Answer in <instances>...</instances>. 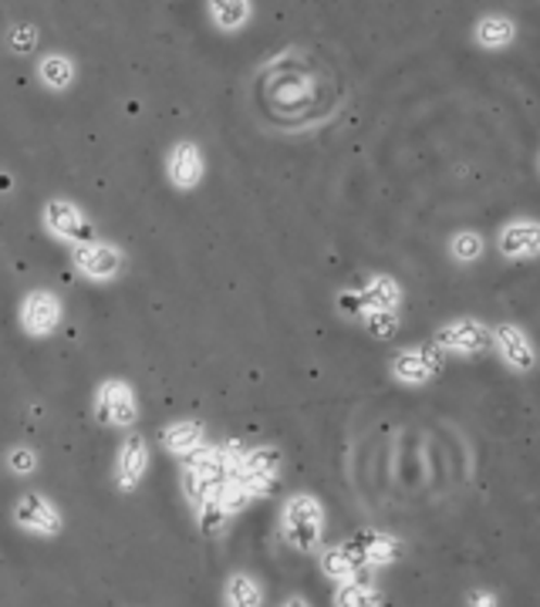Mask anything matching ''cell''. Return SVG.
<instances>
[{
	"label": "cell",
	"instance_id": "1",
	"mask_svg": "<svg viewBox=\"0 0 540 607\" xmlns=\"http://www.w3.org/2000/svg\"><path fill=\"white\" fill-rule=\"evenodd\" d=\"M280 530L288 536L291 547L298 551H317L322 547V533H325V517H322V503L314 496L301 493L294 496L288 506H284V520H280Z\"/></svg>",
	"mask_w": 540,
	"mask_h": 607
},
{
	"label": "cell",
	"instance_id": "2",
	"mask_svg": "<svg viewBox=\"0 0 540 607\" xmlns=\"http://www.w3.org/2000/svg\"><path fill=\"white\" fill-rule=\"evenodd\" d=\"M490 341L497 347V355L500 362L511 368L514 375H530L537 368V351H533V341L530 334L520 328V325H511V321H503V325H493L490 328Z\"/></svg>",
	"mask_w": 540,
	"mask_h": 607
},
{
	"label": "cell",
	"instance_id": "3",
	"mask_svg": "<svg viewBox=\"0 0 540 607\" xmlns=\"http://www.w3.org/2000/svg\"><path fill=\"white\" fill-rule=\"evenodd\" d=\"M447 368V347L442 344H419V347H409L402 355H395L392 362V375L405 385H426L436 375H442Z\"/></svg>",
	"mask_w": 540,
	"mask_h": 607
},
{
	"label": "cell",
	"instance_id": "4",
	"mask_svg": "<svg viewBox=\"0 0 540 607\" xmlns=\"http://www.w3.org/2000/svg\"><path fill=\"white\" fill-rule=\"evenodd\" d=\"M298 81H291V72H274V109L288 118H301L307 112H314L311 102H317V85L314 75L298 72Z\"/></svg>",
	"mask_w": 540,
	"mask_h": 607
},
{
	"label": "cell",
	"instance_id": "5",
	"mask_svg": "<svg viewBox=\"0 0 540 607\" xmlns=\"http://www.w3.org/2000/svg\"><path fill=\"white\" fill-rule=\"evenodd\" d=\"M436 344H442L447 351H456V355H484L487 347H493L490 341V328L484 321H476V317H456V321L442 325L436 334Z\"/></svg>",
	"mask_w": 540,
	"mask_h": 607
},
{
	"label": "cell",
	"instance_id": "6",
	"mask_svg": "<svg viewBox=\"0 0 540 607\" xmlns=\"http://www.w3.org/2000/svg\"><path fill=\"white\" fill-rule=\"evenodd\" d=\"M95 412H99V419L105 426H115V429H129L139 415V405H136V395L133 389L125 385V381H109V385L99 389V402H95Z\"/></svg>",
	"mask_w": 540,
	"mask_h": 607
},
{
	"label": "cell",
	"instance_id": "7",
	"mask_svg": "<svg viewBox=\"0 0 540 607\" xmlns=\"http://www.w3.org/2000/svg\"><path fill=\"white\" fill-rule=\"evenodd\" d=\"M497 250L503 261H530L540 253V223L537 219H511L497 233Z\"/></svg>",
	"mask_w": 540,
	"mask_h": 607
},
{
	"label": "cell",
	"instance_id": "8",
	"mask_svg": "<svg viewBox=\"0 0 540 607\" xmlns=\"http://www.w3.org/2000/svg\"><path fill=\"white\" fill-rule=\"evenodd\" d=\"M75 267L91 280H112L122 270V250L109 243H75Z\"/></svg>",
	"mask_w": 540,
	"mask_h": 607
},
{
	"label": "cell",
	"instance_id": "9",
	"mask_svg": "<svg viewBox=\"0 0 540 607\" xmlns=\"http://www.w3.org/2000/svg\"><path fill=\"white\" fill-rule=\"evenodd\" d=\"M45 223H48V230H51L58 240H68V243H88V240H91V223L81 216L78 206H72V203H65V200L48 203Z\"/></svg>",
	"mask_w": 540,
	"mask_h": 607
},
{
	"label": "cell",
	"instance_id": "10",
	"mask_svg": "<svg viewBox=\"0 0 540 607\" xmlns=\"http://www.w3.org/2000/svg\"><path fill=\"white\" fill-rule=\"evenodd\" d=\"M21 321H24V331L27 334H35V338H45L58 328L61 321V304L54 294L48 291H35V294H27L24 307H21Z\"/></svg>",
	"mask_w": 540,
	"mask_h": 607
},
{
	"label": "cell",
	"instance_id": "11",
	"mask_svg": "<svg viewBox=\"0 0 540 607\" xmlns=\"http://www.w3.org/2000/svg\"><path fill=\"white\" fill-rule=\"evenodd\" d=\"M17 523L27 530V533H38V536H54L61 530V517H58V509L38 496V493H27L21 503H17Z\"/></svg>",
	"mask_w": 540,
	"mask_h": 607
},
{
	"label": "cell",
	"instance_id": "12",
	"mask_svg": "<svg viewBox=\"0 0 540 607\" xmlns=\"http://www.w3.org/2000/svg\"><path fill=\"white\" fill-rule=\"evenodd\" d=\"M149 466V450H146V439L136 432L122 442V450H118V463H115V476H118V486L122 490H133L142 472Z\"/></svg>",
	"mask_w": 540,
	"mask_h": 607
},
{
	"label": "cell",
	"instance_id": "13",
	"mask_svg": "<svg viewBox=\"0 0 540 607\" xmlns=\"http://www.w3.org/2000/svg\"><path fill=\"white\" fill-rule=\"evenodd\" d=\"M166 173L169 179L179 186V189H193L200 179H203V155L193 142H179L173 146L169 152V163H166Z\"/></svg>",
	"mask_w": 540,
	"mask_h": 607
},
{
	"label": "cell",
	"instance_id": "14",
	"mask_svg": "<svg viewBox=\"0 0 540 607\" xmlns=\"http://www.w3.org/2000/svg\"><path fill=\"white\" fill-rule=\"evenodd\" d=\"M473 38H476V45L487 48V51H503L506 45H514L517 24L511 17H503V14H487V17L476 21Z\"/></svg>",
	"mask_w": 540,
	"mask_h": 607
},
{
	"label": "cell",
	"instance_id": "15",
	"mask_svg": "<svg viewBox=\"0 0 540 607\" xmlns=\"http://www.w3.org/2000/svg\"><path fill=\"white\" fill-rule=\"evenodd\" d=\"M38 78L45 81V88H54V91H65L72 81H75V61L68 54H48L41 58V65H38Z\"/></svg>",
	"mask_w": 540,
	"mask_h": 607
},
{
	"label": "cell",
	"instance_id": "16",
	"mask_svg": "<svg viewBox=\"0 0 540 607\" xmlns=\"http://www.w3.org/2000/svg\"><path fill=\"white\" fill-rule=\"evenodd\" d=\"M206 11L219 30H240L250 21V0H206Z\"/></svg>",
	"mask_w": 540,
	"mask_h": 607
},
{
	"label": "cell",
	"instance_id": "17",
	"mask_svg": "<svg viewBox=\"0 0 540 607\" xmlns=\"http://www.w3.org/2000/svg\"><path fill=\"white\" fill-rule=\"evenodd\" d=\"M163 442H166V450L176 453V456H193L200 450V442H203V429L193 426V422H179V426L166 429Z\"/></svg>",
	"mask_w": 540,
	"mask_h": 607
},
{
	"label": "cell",
	"instance_id": "18",
	"mask_svg": "<svg viewBox=\"0 0 540 607\" xmlns=\"http://www.w3.org/2000/svg\"><path fill=\"white\" fill-rule=\"evenodd\" d=\"M399 298H402L399 283H395L392 277H386V274H378V277L365 287V291H362V301H365L368 311H372V307H389V311H395Z\"/></svg>",
	"mask_w": 540,
	"mask_h": 607
},
{
	"label": "cell",
	"instance_id": "19",
	"mask_svg": "<svg viewBox=\"0 0 540 607\" xmlns=\"http://www.w3.org/2000/svg\"><path fill=\"white\" fill-rule=\"evenodd\" d=\"M322 567H325V573L328 578H335V581H348V578H355V573L365 567L355 554H352V547H335V551H328L325 557H322Z\"/></svg>",
	"mask_w": 540,
	"mask_h": 607
},
{
	"label": "cell",
	"instance_id": "20",
	"mask_svg": "<svg viewBox=\"0 0 540 607\" xmlns=\"http://www.w3.org/2000/svg\"><path fill=\"white\" fill-rule=\"evenodd\" d=\"M484 250H487V240L480 233H473V230H463V233L450 237V257L456 264H476L484 257Z\"/></svg>",
	"mask_w": 540,
	"mask_h": 607
},
{
	"label": "cell",
	"instance_id": "21",
	"mask_svg": "<svg viewBox=\"0 0 540 607\" xmlns=\"http://www.w3.org/2000/svg\"><path fill=\"white\" fill-rule=\"evenodd\" d=\"M382 600V594L375 591V584L368 581V573L359 570L355 578H348L341 594H338V604H378Z\"/></svg>",
	"mask_w": 540,
	"mask_h": 607
},
{
	"label": "cell",
	"instance_id": "22",
	"mask_svg": "<svg viewBox=\"0 0 540 607\" xmlns=\"http://www.w3.org/2000/svg\"><path fill=\"white\" fill-rule=\"evenodd\" d=\"M365 325H368L372 338H378V341H389V338L399 334V317H395V311H389V307H372Z\"/></svg>",
	"mask_w": 540,
	"mask_h": 607
},
{
	"label": "cell",
	"instance_id": "23",
	"mask_svg": "<svg viewBox=\"0 0 540 607\" xmlns=\"http://www.w3.org/2000/svg\"><path fill=\"white\" fill-rule=\"evenodd\" d=\"M8 45L14 54H30L38 48V27L35 24H14L11 35H8Z\"/></svg>",
	"mask_w": 540,
	"mask_h": 607
},
{
	"label": "cell",
	"instance_id": "24",
	"mask_svg": "<svg viewBox=\"0 0 540 607\" xmlns=\"http://www.w3.org/2000/svg\"><path fill=\"white\" fill-rule=\"evenodd\" d=\"M227 600L230 604H258L261 600L258 584H253L250 578H243V573H237V578H230V584H227Z\"/></svg>",
	"mask_w": 540,
	"mask_h": 607
},
{
	"label": "cell",
	"instance_id": "25",
	"mask_svg": "<svg viewBox=\"0 0 540 607\" xmlns=\"http://www.w3.org/2000/svg\"><path fill=\"white\" fill-rule=\"evenodd\" d=\"M8 466H11L17 476H27V472H35L38 456L30 453V450H24V445H17V450H11V456H8Z\"/></svg>",
	"mask_w": 540,
	"mask_h": 607
},
{
	"label": "cell",
	"instance_id": "26",
	"mask_svg": "<svg viewBox=\"0 0 540 607\" xmlns=\"http://www.w3.org/2000/svg\"><path fill=\"white\" fill-rule=\"evenodd\" d=\"M466 600H469V604H497V597H493V594H469Z\"/></svg>",
	"mask_w": 540,
	"mask_h": 607
},
{
	"label": "cell",
	"instance_id": "27",
	"mask_svg": "<svg viewBox=\"0 0 540 607\" xmlns=\"http://www.w3.org/2000/svg\"><path fill=\"white\" fill-rule=\"evenodd\" d=\"M537 166H540V155H537Z\"/></svg>",
	"mask_w": 540,
	"mask_h": 607
}]
</instances>
